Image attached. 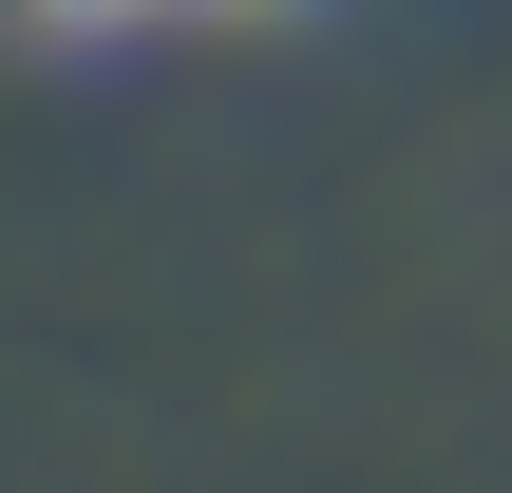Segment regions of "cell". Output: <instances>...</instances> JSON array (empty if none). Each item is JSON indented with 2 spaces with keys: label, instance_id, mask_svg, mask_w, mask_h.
I'll use <instances>...</instances> for the list:
<instances>
[{
  "label": "cell",
  "instance_id": "6da1fadb",
  "mask_svg": "<svg viewBox=\"0 0 512 493\" xmlns=\"http://www.w3.org/2000/svg\"><path fill=\"white\" fill-rule=\"evenodd\" d=\"M19 19H57V38H133V19H190V0H19Z\"/></svg>",
  "mask_w": 512,
  "mask_h": 493
}]
</instances>
